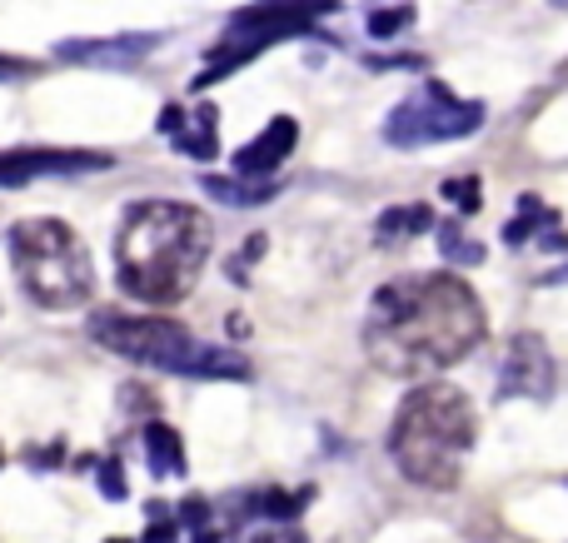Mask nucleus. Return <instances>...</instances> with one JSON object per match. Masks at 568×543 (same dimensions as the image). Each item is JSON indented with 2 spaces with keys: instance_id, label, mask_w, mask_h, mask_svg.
<instances>
[{
  "instance_id": "nucleus-1",
  "label": "nucleus",
  "mask_w": 568,
  "mask_h": 543,
  "mask_svg": "<svg viewBox=\"0 0 568 543\" xmlns=\"http://www.w3.org/2000/svg\"><path fill=\"white\" fill-rule=\"evenodd\" d=\"M484 339V309L454 275H399L374 289L364 349L394 379H419L459 365Z\"/></svg>"
},
{
  "instance_id": "nucleus-2",
  "label": "nucleus",
  "mask_w": 568,
  "mask_h": 543,
  "mask_svg": "<svg viewBox=\"0 0 568 543\" xmlns=\"http://www.w3.org/2000/svg\"><path fill=\"white\" fill-rule=\"evenodd\" d=\"M215 229L185 199H140L125 209L115 235V275L120 289L140 305H180L205 275Z\"/></svg>"
},
{
  "instance_id": "nucleus-3",
  "label": "nucleus",
  "mask_w": 568,
  "mask_h": 543,
  "mask_svg": "<svg viewBox=\"0 0 568 543\" xmlns=\"http://www.w3.org/2000/svg\"><path fill=\"white\" fill-rule=\"evenodd\" d=\"M474 449V404L454 385H419L399 404L389 454L409 484L454 489Z\"/></svg>"
},
{
  "instance_id": "nucleus-4",
  "label": "nucleus",
  "mask_w": 568,
  "mask_h": 543,
  "mask_svg": "<svg viewBox=\"0 0 568 543\" xmlns=\"http://www.w3.org/2000/svg\"><path fill=\"white\" fill-rule=\"evenodd\" d=\"M90 339L100 349H110V355L130 359V365L165 369V375H180V379H250L245 355L205 345V339H195L175 319L100 309V315H90Z\"/></svg>"
},
{
  "instance_id": "nucleus-5",
  "label": "nucleus",
  "mask_w": 568,
  "mask_h": 543,
  "mask_svg": "<svg viewBox=\"0 0 568 543\" xmlns=\"http://www.w3.org/2000/svg\"><path fill=\"white\" fill-rule=\"evenodd\" d=\"M10 265L40 309H75L95 295V265L80 235L60 219H20L10 229Z\"/></svg>"
},
{
  "instance_id": "nucleus-6",
  "label": "nucleus",
  "mask_w": 568,
  "mask_h": 543,
  "mask_svg": "<svg viewBox=\"0 0 568 543\" xmlns=\"http://www.w3.org/2000/svg\"><path fill=\"white\" fill-rule=\"evenodd\" d=\"M339 10V0H260V6H245L235 20L225 25V40L210 50V65L190 80V90H205L215 80H225L230 70L250 65L260 50H270L275 40L290 35H310L314 20Z\"/></svg>"
},
{
  "instance_id": "nucleus-7",
  "label": "nucleus",
  "mask_w": 568,
  "mask_h": 543,
  "mask_svg": "<svg viewBox=\"0 0 568 543\" xmlns=\"http://www.w3.org/2000/svg\"><path fill=\"white\" fill-rule=\"evenodd\" d=\"M479 125H484L479 100H459L439 80H429L419 95H409L404 105L389 110L384 140L394 150H419V145H444V140H469Z\"/></svg>"
},
{
  "instance_id": "nucleus-8",
  "label": "nucleus",
  "mask_w": 568,
  "mask_h": 543,
  "mask_svg": "<svg viewBox=\"0 0 568 543\" xmlns=\"http://www.w3.org/2000/svg\"><path fill=\"white\" fill-rule=\"evenodd\" d=\"M499 399H549L554 395V355L539 335H514L499 365Z\"/></svg>"
},
{
  "instance_id": "nucleus-9",
  "label": "nucleus",
  "mask_w": 568,
  "mask_h": 543,
  "mask_svg": "<svg viewBox=\"0 0 568 543\" xmlns=\"http://www.w3.org/2000/svg\"><path fill=\"white\" fill-rule=\"evenodd\" d=\"M115 160L105 150H6L0 155V189L30 185L45 175H85V170H110Z\"/></svg>"
},
{
  "instance_id": "nucleus-10",
  "label": "nucleus",
  "mask_w": 568,
  "mask_h": 543,
  "mask_svg": "<svg viewBox=\"0 0 568 543\" xmlns=\"http://www.w3.org/2000/svg\"><path fill=\"white\" fill-rule=\"evenodd\" d=\"M220 110L210 105V100H200V105H165L160 110V135H170V145L180 150V155L190 160H215L220 155Z\"/></svg>"
},
{
  "instance_id": "nucleus-11",
  "label": "nucleus",
  "mask_w": 568,
  "mask_h": 543,
  "mask_svg": "<svg viewBox=\"0 0 568 543\" xmlns=\"http://www.w3.org/2000/svg\"><path fill=\"white\" fill-rule=\"evenodd\" d=\"M294 140H300V125L290 115H275L245 150H235V175L240 180H275V170L290 160Z\"/></svg>"
},
{
  "instance_id": "nucleus-12",
  "label": "nucleus",
  "mask_w": 568,
  "mask_h": 543,
  "mask_svg": "<svg viewBox=\"0 0 568 543\" xmlns=\"http://www.w3.org/2000/svg\"><path fill=\"white\" fill-rule=\"evenodd\" d=\"M160 45V35H105V40H60L55 55L75 60V65H110V70H130Z\"/></svg>"
},
{
  "instance_id": "nucleus-13",
  "label": "nucleus",
  "mask_w": 568,
  "mask_h": 543,
  "mask_svg": "<svg viewBox=\"0 0 568 543\" xmlns=\"http://www.w3.org/2000/svg\"><path fill=\"white\" fill-rule=\"evenodd\" d=\"M205 185L210 199H220V205H270V199L280 195V180H240V175H205L200 180Z\"/></svg>"
},
{
  "instance_id": "nucleus-14",
  "label": "nucleus",
  "mask_w": 568,
  "mask_h": 543,
  "mask_svg": "<svg viewBox=\"0 0 568 543\" xmlns=\"http://www.w3.org/2000/svg\"><path fill=\"white\" fill-rule=\"evenodd\" d=\"M145 454H150V474L155 479H180L185 474V444H180V434L170 424H160V419H150L145 424Z\"/></svg>"
},
{
  "instance_id": "nucleus-15",
  "label": "nucleus",
  "mask_w": 568,
  "mask_h": 543,
  "mask_svg": "<svg viewBox=\"0 0 568 543\" xmlns=\"http://www.w3.org/2000/svg\"><path fill=\"white\" fill-rule=\"evenodd\" d=\"M310 499H314V489H260V494L245 499V509L270 519V524H294L310 509Z\"/></svg>"
},
{
  "instance_id": "nucleus-16",
  "label": "nucleus",
  "mask_w": 568,
  "mask_h": 543,
  "mask_svg": "<svg viewBox=\"0 0 568 543\" xmlns=\"http://www.w3.org/2000/svg\"><path fill=\"white\" fill-rule=\"evenodd\" d=\"M424 229H434L429 205H394V209H384L379 215L374 235H379L384 245H394V239H414V235H424Z\"/></svg>"
},
{
  "instance_id": "nucleus-17",
  "label": "nucleus",
  "mask_w": 568,
  "mask_h": 543,
  "mask_svg": "<svg viewBox=\"0 0 568 543\" xmlns=\"http://www.w3.org/2000/svg\"><path fill=\"white\" fill-rule=\"evenodd\" d=\"M439 249H444V259H449V265H479L484 259V245L479 239H469L464 235V225H439Z\"/></svg>"
},
{
  "instance_id": "nucleus-18",
  "label": "nucleus",
  "mask_w": 568,
  "mask_h": 543,
  "mask_svg": "<svg viewBox=\"0 0 568 543\" xmlns=\"http://www.w3.org/2000/svg\"><path fill=\"white\" fill-rule=\"evenodd\" d=\"M549 219H554V215L539 205V199H529V195H524V199H519V219H514V225L504 229V245H524V239H529V235H539V229L549 225Z\"/></svg>"
},
{
  "instance_id": "nucleus-19",
  "label": "nucleus",
  "mask_w": 568,
  "mask_h": 543,
  "mask_svg": "<svg viewBox=\"0 0 568 543\" xmlns=\"http://www.w3.org/2000/svg\"><path fill=\"white\" fill-rule=\"evenodd\" d=\"M409 20H414V10H409V6L374 10V16H369V35H374V40H384V35H399V30L409 25Z\"/></svg>"
},
{
  "instance_id": "nucleus-20",
  "label": "nucleus",
  "mask_w": 568,
  "mask_h": 543,
  "mask_svg": "<svg viewBox=\"0 0 568 543\" xmlns=\"http://www.w3.org/2000/svg\"><path fill=\"white\" fill-rule=\"evenodd\" d=\"M95 479H100V494H105V499H115V504L130 494V489H125V469H120V459H100V464H95Z\"/></svg>"
},
{
  "instance_id": "nucleus-21",
  "label": "nucleus",
  "mask_w": 568,
  "mask_h": 543,
  "mask_svg": "<svg viewBox=\"0 0 568 543\" xmlns=\"http://www.w3.org/2000/svg\"><path fill=\"white\" fill-rule=\"evenodd\" d=\"M444 195L454 199V205L464 209V215H474L479 209V180L474 175H459V180H444Z\"/></svg>"
},
{
  "instance_id": "nucleus-22",
  "label": "nucleus",
  "mask_w": 568,
  "mask_h": 543,
  "mask_svg": "<svg viewBox=\"0 0 568 543\" xmlns=\"http://www.w3.org/2000/svg\"><path fill=\"white\" fill-rule=\"evenodd\" d=\"M180 524H185L190 534L210 529V504H205V499H185V504H180Z\"/></svg>"
},
{
  "instance_id": "nucleus-23",
  "label": "nucleus",
  "mask_w": 568,
  "mask_h": 543,
  "mask_svg": "<svg viewBox=\"0 0 568 543\" xmlns=\"http://www.w3.org/2000/svg\"><path fill=\"white\" fill-rule=\"evenodd\" d=\"M250 543H310V539H304L294 524H270V529H260Z\"/></svg>"
},
{
  "instance_id": "nucleus-24",
  "label": "nucleus",
  "mask_w": 568,
  "mask_h": 543,
  "mask_svg": "<svg viewBox=\"0 0 568 543\" xmlns=\"http://www.w3.org/2000/svg\"><path fill=\"white\" fill-rule=\"evenodd\" d=\"M369 70H424V55H394V60H369Z\"/></svg>"
},
{
  "instance_id": "nucleus-25",
  "label": "nucleus",
  "mask_w": 568,
  "mask_h": 543,
  "mask_svg": "<svg viewBox=\"0 0 568 543\" xmlns=\"http://www.w3.org/2000/svg\"><path fill=\"white\" fill-rule=\"evenodd\" d=\"M0 75H26V60H10V55H0Z\"/></svg>"
},
{
  "instance_id": "nucleus-26",
  "label": "nucleus",
  "mask_w": 568,
  "mask_h": 543,
  "mask_svg": "<svg viewBox=\"0 0 568 543\" xmlns=\"http://www.w3.org/2000/svg\"><path fill=\"white\" fill-rule=\"evenodd\" d=\"M554 6H568V0H554Z\"/></svg>"
},
{
  "instance_id": "nucleus-27",
  "label": "nucleus",
  "mask_w": 568,
  "mask_h": 543,
  "mask_svg": "<svg viewBox=\"0 0 568 543\" xmlns=\"http://www.w3.org/2000/svg\"><path fill=\"white\" fill-rule=\"evenodd\" d=\"M110 543H125V539H110Z\"/></svg>"
},
{
  "instance_id": "nucleus-28",
  "label": "nucleus",
  "mask_w": 568,
  "mask_h": 543,
  "mask_svg": "<svg viewBox=\"0 0 568 543\" xmlns=\"http://www.w3.org/2000/svg\"><path fill=\"white\" fill-rule=\"evenodd\" d=\"M0 464H6V454H0Z\"/></svg>"
}]
</instances>
